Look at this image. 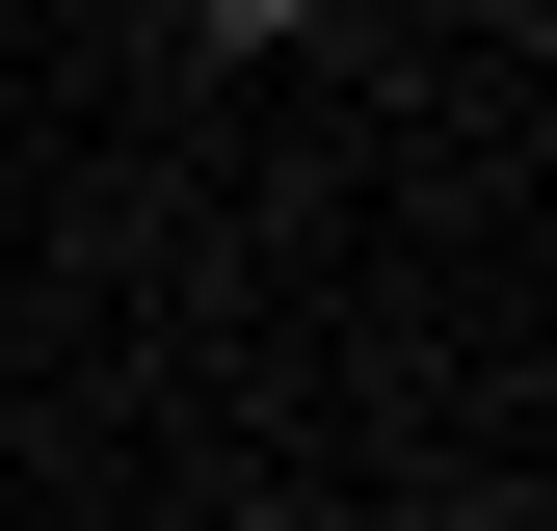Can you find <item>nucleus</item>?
<instances>
[{"mask_svg":"<svg viewBox=\"0 0 557 531\" xmlns=\"http://www.w3.org/2000/svg\"><path fill=\"white\" fill-rule=\"evenodd\" d=\"M213 27H293V0H213Z\"/></svg>","mask_w":557,"mask_h":531,"instance_id":"f257e3e1","label":"nucleus"}]
</instances>
